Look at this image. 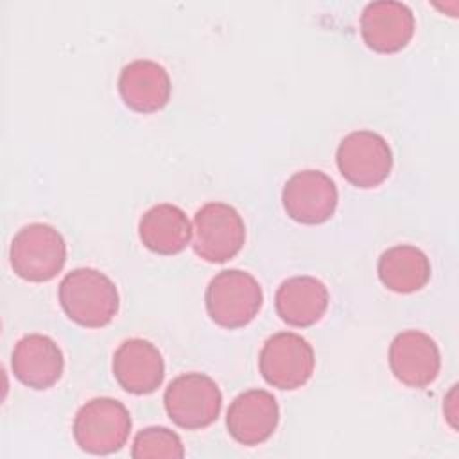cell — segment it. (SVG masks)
<instances>
[{
    "instance_id": "cell-8",
    "label": "cell",
    "mask_w": 459,
    "mask_h": 459,
    "mask_svg": "<svg viewBox=\"0 0 459 459\" xmlns=\"http://www.w3.org/2000/svg\"><path fill=\"white\" fill-rule=\"evenodd\" d=\"M316 366L310 342L294 332H278L271 335L258 357V368L264 380L283 391H294L305 385Z\"/></svg>"
},
{
    "instance_id": "cell-17",
    "label": "cell",
    "mask_w": 459,
    "mask_h": 459,
    "mask_svg": "<svg viewBox=\"0 0 459 459\" xmlns=\"http://www.w3.org/2000/svg\"><path fill=\"white\" fill-rule=\"evenodd\" d=\"M192 224L186 213L170 203L151 206L138 222L142 244L156 255L181 253L192 238Z\"/></svg>"
},
{
    "instance_id": "cell-11",
    "label": "cell",
    "mask_w": 459,
    "mask_h": 459,
    "mask_svg": "<svg viewBox=\"0 0 459 459\" xmlns=\"http://www.w3.org/2000/svg\"><path fill=\"white\" fill-rule=\"evenodd\" d=\"M414 13L403 2H369L360 14L362 39L378 54H394L405 48L414 36Z\"/></svg>"
},
{
    "instance_id": "cell-15",
    "label": "cell",
    "mask_w": 459,
    "mask_h": 459,
    "mask_svg": "<svg viewBox=\"0 0 459 459\" xmlns=\"http://www.w3.org/2000/svg\"><path fill=\"white\" fill-rule=\"evenodd\" d=\"M169 72L156 61L134 59L118 75V93L124 104L136 113H156L170 99Z\"/></svg>"
},
{
    "instance_id": "cell-4",
    "label": "cell",
    "mask_w": 459,
    "mask_h": 459,
    "mask_svg": "<svg viewBox=\"0 0 459 459\" xmlns=\"http://www.w3.org/2000/svg\"><path fill=\"white\" fill-rule=\"evenodd\" d=\"M72 432L81 450L108 455L118 452L127 443L131 414L127 407L115 398H93L77 411Z\"/></svg>"
},
{
    "instance_id": "cell-18",
    "label": "cell",
    "mask_w": 459,
    "mask_h": 459,
    "mask_svg": "<svg viewBox=\"0 0 459 459\" xmlns=\"http://www.w3.org/2000/svg\"><path fill=\"white\" fill-rule=\"evenodd\" d=\"M377 271L382 285L398 294L421 290L432 273L429 256L411 244H398L385 249L378 258Z\"/></svg>"
},
{
    "instance_id": "cell-9",
    "label": "cell",
    "mask_w": 459,
    "mask_h": 459,
    "mask_svg": "<svg viewBox=\"0 0 459 459\" xmlns=\"http://www.w3.org/2000/svg\"><path fill=\"white\" fill-rule=\"evenodd\" d=\"M339 192L333 179L317 170L294 172L283 185L281 204L285 213L299 224H323L335 213Z\"/></svg>"
},
{
    "instance_id": "cell-6",
    "label": "cell",
    "mask_w": 459,
    "mask_h": 459,
    "mask_svg": "<svg viewBox=\"0 0 459 459\" xmlns=\"http://www.w3.org/2000/svg\"><path fill=\"white\" fill-rule=\"evenodd\" d=\"M337 169L341 176L357 188L382 185L393 169V152L387 140L369 129L346 134L337 147Z\"/></svg>"
},
{
    "instance_id": "cell-2",
    "label": "cell",
    "mask_w": 459,
    "mask_h": 459,
    "mask_svg": "<svg viewBox=\"0 0 459 459\" xmlns=\"http://www.w3.org/2000/svg\"><path fill=\"white\" fill-rule=\"evenodd\" d=\"M264 292L258 280L240 269L217 273L204 292L210 319L228 330L249 325L260 312Z\"/></svg>"
},
{
    "instance_id": "cell-10",
    "label": "cell",
    "mask_w": 459,
    "mask_h": 459,
    "mask_svg": "<svg viewBox=\"0 0 459 459\" xmlns=\"http://www.w3.org/2000/svg\"><path fill=\"white\" fill-rule=\"evenodd\" d=\"M389 368L394 378L403 385L423 389L439 375V348L425 332L403 330L391 341Z\"/></svg>"
},
{
    "instance_id": "cell-19",
    "label": "cell",
    "mask_w": 459,
    "mask_h": 459,
    "mask_svg": "<svg viewBox=\"0 0 459 459\" xmlns=\"http://www.w3.org/2000/svg\"><path fill=\"white\" fill-rule=\"evenodd\" d=\"M131 455L134 459L149 457H169L179 459L185 455L181 437L167 427H147L142 429L133 441Z\"/></svg>"
},
{
    "instance_id": "cell-3",
    "label": "cell",
    "mask_w": 459,
    "mask_h": 459,
    "mask_svg": "<svg viewBox=\"0 0 459 459\" xmlns=\"http://www.w3.org/2000/svg\"><path fill=\"white\" fill-rule=\"evenodd\" d=\"M9 262L14 274L25 281H50L65 267L66 242L50 224H27L18 230L11 242Z\"/></svg>"
},
{
    "instance_id": "cell-20",
    "label": "cell",
    "mask_w": 459,
    "mask_h": 459,
    "mask_svg": "<svg viewBox=\"0 0 459 459\" xmlns=\"http://www.w3.org/2000/svg\"><path fill=\"white\" fill-rule=\"evenodd\" d=\"M455 385H452L450 393L445 396V403H443V411H445V416L448 418L450 425L455 429V416H457V411H455Z\"/></svg>"
},
{
    "instance_id": "cell-5",
    "label": "cell",
    "mask_w": 459,
    "mask_h": 459,
    "mask_svg": "<svg viewBox=\"0 0 459 459\" xmlns=\"http://www.w3.org/2000/svg\"><path fill=\"white\" fill-rule=\"evenodd\" d=\"M163 405L172 423L185 430H199L219 418L222 394L208 375L185 373L167 385Z\"/></svg>"
},
{
    "instance_id": "cell-14",
    "label": "cell",
    "mask_w": 459,
    "mask_h": 459,
    "mask_svg": "<svg viewBox=\"0 0 459 459\" xmlns=\"http://www.w3.org/2000/svg\"><path fill=\"white\" fill-rule=\"evenodd\" d=\"M14 377L30 389H48L63 375L65 359L57 342L43 333L23 335L13 348Z\"/></svg>"
},
{
    "instance_id": "cell-12",
    "label": "cell",
    "mask_w": 459,
    "mask_h": 459,
    "mask_svg": "<svg viewBox=\"0 0 459 459\" xmlns=\"http://www.w3.org/2000/svg\"><path fill=\"white\" fill-rule=\"evenodd\" d=\"M280 421L276 398L265 389H247L233 398L226 414L230 436L246 446L267 441Z\"/></svg>"
},
{
    "instance_id": "cell-13",
    "label": "cell",
    "mask_w": 459,
    "mask_h": 459,
    "mask_svg": "<svg viewBox=\"0 0 459 459\" xmlns=\"http://www.w3.org/2000/svg\"><path fill=\"white\" fill-rule=\"evenodd\" d=\"M113 377L131 394L154 393L165 377V362L160 350L145 339L124 341L113 353Z\"/></svg>"
},
{
    "instance_id": "cell-7",
    "label": "cell",
    "mask_w": 459,
    "mask_h": 459,
    "mask_svg": "<svg viewBox=\"0 0 459 459\" xmlns=\"http://www.w3.org/2000/svg\"><path fill=\"white\" fill-rule=\"evenodd\" d=\"M194 251L210 264H222L237 256L246 240L240 213L226 203L212 201L194 215Z\"/></svg>"
},
{
    "instance_id": "cell-16",
    "label": "cell",
    "mask_w": 459,
    "mask_h": 459,
    "mask_svg": "<svg viewBox=\"0 0 459 459\" xmlns=\"http://www.w3.org/2000/svg\"><path fill=\"white\" fill-rule=\"evenodd\" d=\"M328 303L330 296L326 285L314 276L287 278L274 296L280 319L296 328H307L321 321Z\"/></svg>"
},
{
    "instance_id": "cell-1",
    "label": "cell",
    "mask_w": 459,
    "mask_h": 459,
    "mask_svg": "<svg viewBox=\"0 0 459 459\" xmlns=\"http://www.w3.org/2000/svg\"><path fill=\"white\" fill-rule=\"evenodd\" d=\"M59 303L74 323L102 328L117 316L120 298L109 276L93 267H77L61 280Z\"/></svg>"
}]
</instances>
